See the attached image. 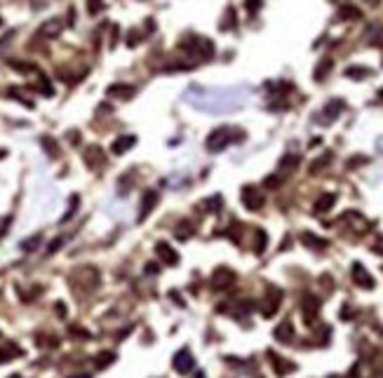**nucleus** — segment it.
Here are the masks:
<instances>
[{"label": "nucleus", "mask_w": 383, "mask_h": 378, "mask_svg": "<svg viewBox=\"0 0 383 378\" xmlns=\"http://www.w3.org/2000/svg\"><path fill=\"white\" fill-rule=\"evenodd\" d=\"M244 5H247V12H259L261 10V0H244Z\"/></svg>", "instance_id": "f704fd0d"}, {"label": "nucleus", "mask_w": 383, "mask_h": 378, "mask_svg": "<svg viewBox=\"0 0 383 378\" xmlns=\"http://www.w3.org/2000/svg\"><path fill=\"white\" fill-rule=\"evenodd\" d=\"M270 364H273V369H275V373H278V376H285V373H289V371H294V369H296V364H294V362L285 360V357H280V355H275V353H270Z\"/></svg>", "instance_id": "f8f14e48"}, {"label": "nucleus", "mask_w": 383, "mask_h": 378, "mask_svg": "<svg viewBox=\"0 0 383 378\" xmlns=\"http://www.w3.org/2000/svg\"><path fill=\"white\" fill-rule=\"evenodd\" d=\"M59 31H61V21L59 19H49L47 24L40 28V36H49V38H54L59 36Z\"/></svg>", "instance_id": "4be33fe9"}, {"label": "nucleus", "mask_w": 383, "mask_h": 378, "mask_svg": "<svg viewBox=\"0 0 383 378\" xmlns=\"http://www.w3.org/2000/svg\"><path fill=\"white\" fill-rule=\"evenodd\" d=\"M10 378H21V376H17V373H14V376H10Z\"/></svg>", "instance_id": "79ce46f5"}, {"label": "nucleus", "mask_w": 383, "mask_h": 378, "mask_svg": "<svg viewBox=\"0 0 383 378\" xmlns=\"http://www.w3.org/2000/svg\"><path fill=\"white\" fill-rule=\"evenodd\" d=\"M103 10V0H87V12L90 14H99Z\"/></svg>", "instance_id": "473e14b6"}, {"label": "nucleus", "mask_w": 383, "mask_h": 378, "mask_svg": "<svg viewBox=\"0 0 383 378\" xmlns=\"http://www.w3.org/2000/svg\"><path fill=\"white\" fill-rule=\"evenodd\" d=\"M332 68H334V61L329 59V56H324V59L315 66V80H317V82H322V80L327 78V73L332 71Z\"/></svg>", "instance_id": "412c9836"}, {"label": "nucleus", "mask_w": 383, "mask_h": 378, "mask_svg": "<svg viewBox=\"0 0 383 378\" xmlns=\"http://www.w3.org/2000/svg\"><path fill=\"white\" fill-rule=\"evenodd\" d=\"M78 202H80V197L78 195H71V205H68V209H66V214L61 216V223H66L71 216L75 214V209H78Z\"/></svg>", "instance_id": "c756f323"}, {"label": "nucleus", "mask_w": 383, "mask_h": 378, "mask_svg": "<svg viewBox=\"0 0 383 378\" xmlns=\"http://www.w3.org/2000/svg\"><path fill=\"white\" fill-rule=\"evenodd\" d=\"M263 186H266V188H280V186H282V177H268L266 181H263Z\"/></svg>", "instance_id": "72a5a7b5"}, {"label": "nucleus", "mask_w": 383, "mask_h": 378, "mask_svg": "<svg viewBox=\"0 0 383 378\" xmlns=\"http://www.w3.org/2000/svg\"><path fill=\"white\" fill-rule=\"evenodd\" d=\"M83 158H85V165L87 167H92V169H97V167H101L103 165V151L99 146H90L85 151V155H83Z\"/></svg>", "instance_id": "ddd939ff"}, {"label": "nucleus", "mask_w": 383, "mask_h": 378, "mask_svg": "<svg viewBox=\"0 0 383 378\" xmlns=\"http://www.w3.org/2000/svg\"><path fill=\"white\" fill-rule=\"evenodd\" d=\"M155 254H158V258L162 261V266H177L179 263V254L174 247H170L167 242H160L158 247H155Z\"/></svg>", "instance_id": "6e6552de"}, {"label": "nucleus", "mask_w": 383, "mask_h": 378, "mask_svg": "<svg viewBox=\"0 0 383 378\" xmlns=\"http://www.w3.org/2000/svg\"><path fill=\"white\" fill-rule=\"evenodd\" d=\"M266 244H268V235L263 230H256V240H254V251H256V254H263V251H266Z\"/></svg>", "instance_id": "393cba45"}, {"label": "nucleus", "mask_w": 383, "mask_h": 378, "mask_svg": "<svg viewBox=\"0 0 383 378\" xmlns=\"http://www.w3.org/2000/svg\"><path fill=\"white\" fill-rule=\"evenodd\" d=\"M221 205H224V200H221V195H212L207 197L205 202H202V207H205V212H219Z\"/></svg>", "instance_id": "b1692460"}, {"label": "nucleus", "mask_w": 383, "mask_h": 378, "mask_svg": "<svg viewBox=\"0 0 383 378\" xmlns=\"http://www.w3.org/2000/svg\"><path fill=\"white\" fill-rule=\"evenodd\" d=\"M296 165H298V155H285V158L280 160V169H282V171L294 169Z\"/></svg>", "instance_id": "c85d7f7f"}, {"label": "nucleus", "mask_w": 383, "mask_h": 378, "mask_svg": "<svg viewBox=\"0 0 383 378\" xmlns=\"http://www.w3.org/2000/svg\"><path fill=\"white\" fill-rule=\"evenodd\" d=\"M329 162H332V155H329V153H327V155H322V158H317L315 162H310V174H317V171L324 169Z\"/></svg>", "instance_id": "a878e982"}, {"label": "nucleus", "mask_w": 383, "mask_h": 378, "mask_svg": "<svg viewBox=\"0 0 383 378\" xmlns=\"http://www.w3.org/2000/svg\"><path fill=\"white\" fill-rule=\"evenodd\" d=\"M346 108V104H343V101H341V99H332V101H329L327 106H324V110H322V122L324 125H327V122H332V120H336V118H339V113L341 110Z\"/></svg>", "instance_id": "4468645a"}, {"label": "nucleus", "mask_w": 383, "mask_h": 378, "mask_svg": "<svg viewBox=\"0 0 383 378\" xmlns=\"http://www.w3.org/2000/svg\"><path fill=\"white\" fill-rule=\"evenodd\" d=\"M235 273H233L231 268H226V266H219V268L214 270L212 275V287L216 289V292H226V289H231L233 284H235Z\"/></svg>", "instance_id": "20e7f679"}, {"label": "nucleus", "mask_w": 383, "mask_h": 378, "mask_svg": "<svg viewBox=\"0 0 383 378\" xmlns=\"http://www.w3.org/2000/svg\"><path fill=\"white\" fill-rule=\"evenodd\" d=\"M339 19L341 21H358V19H362V10L346 3V5L339 7Z\"/></svg>", "instance_id": "f3484780"}, {"label": "nucleus", "mask_w": 383, "mask_h": 378, "mask_svg": "<svg viewBox=\"0 0 383 378\" xmlns=\"http://www.w3.org/2000/svg\"><path fill=\"white\" fill-rule=\"evenodd\" d=\"M235 139H237V136H233L228 127H219V129H214L212 134L207 136L205 146H207V151H209V153H219V151H224L226 146H231Z\"/></svg>", "instance_id": "f03ea898"}, {"label": "nucleus", "mask_w": 383, "mask_h": 378, "mask_svg": "<svg viewBox=\"0 0 383 378\" xmlns=\"http://www.w3.org/2000/svg\"><path fill=\"white\" fill-rule=\"evenodd\" d=\"M371 251H374V254H378V256H383V238H378L376 242H374V247H371Z\"/></svg>", "instance_id": "e433bc0d"}, {"label": "nucleus", "mask_w": 383, "mask_h": 378, "mask_svg": "<svg viewBox=\"0 0 383 378\" xmlns=\"http://www.w3.org/2000/svg\"><path fill=\"white\" fill-rule=\"evenodd\" d=\"M179 47L183 52H190V54L200 56V59H212L214 54V45L209 38H186V40L179 43Z\"/></svg>", "instance_id": "f257e3e1"}, {"label": "nucleus", "mask_w": 383, "mask_h": 378, "mask_svg": "<svg viewBox=\"0 0 383 378\" xmlns=\"http://www.w3.org/2000/svg\"><path fill=\"white\" fill-rule=\"evenodd\" d=\"M240 200H242L244 209H250V212H259V209L263 207L266 197H263V193L256 188V186H244L242 193H240Z\"/></svg>", "instance_id": "7ed1b4c3"}, {"label": "nucleus", "mask_w": 383, "mask_h": 378, "mask_svg": "<svg viewBox=\"0 0 383 378\" xmlns=\"http://www.w3.org/2000/svg\"><path fill=\"white\" fill-rule=\"evenodd\" d=\"M336 205V193H322L315 200V214H324Z\"/></svg>", "instance_id": "dca6fc26"}, {"label": "nucleus", "mask_w": 383, "mask_h": 378, "mask_svg": "<svg viewBox=\"0 0 383 378\" xmlns=\"http://www.w3.org/2000/svg\"><path fill=\"white\" fill-rule=\"evenodd\" d=\"M71 334H73V336H80V338H90V331L78 329V327H71Z\"/></svg>", "instance_id": "58836bf2"}, {"label": "nucleus", "mask_w": 383, "mask_h": 378, "mask_svg": "<svg viewBox=\"0 0 383 378\" xmlns=\"http://www.w3.org/2000/svg\"><path fill=\"white\" fill-rule=\"evenodd\" d=\"M43 242V235H40V232H36V235H33V238H29V240H24V242H21V249L24 251H33V249H38V244Z\"/></svg>", "instance_id": "bb28decb"}, {"label": "nucleus", "mask_w": 383, "mask_h": 378, "mask_svg": "<svg viewBox=\"0 0 383 378\" xmlns=\"http://www.w3.org/2000/svg\"><path fill=\"white\" fill-rule=\"evenodd\" d=\"M61 244H64V238H57L54 242H52V244H49V247H47V254H54V251L59 249Z\"/></svg>", "instance_id": "c9c22d12"}, {"label": "nucleus", "mask_w": 383, "mask_h": 378, "mask_svg": "<svg viewBox=\"0 0 383 378\" xmlns=\"http://www.w3.org/2000/svg\"><path fill=\"white\" fill-rule=\"evenodd\" d=\"M113 360H116V355L113 353H101V355H97V366L103 369V366H108Z\"/></svg>", "instance_id": "7c9ffc66"}, {"label": "nucleus", "mask_w": 383, "mask_h": 378, "mask_svg": "<svg viewBox=\"0 0 383 378\" xmlns=\"http://www.w3.org/2000/svg\"><path fill=\"white\" fill-rule=\"evenodd\" d=\"M329 378H339V376H329Z\"/></svg>", "instance_id": "37998d69"}, {"label": "nucleus", "mask_w": 383, "mask_h": 378, "mask_svg": "<svg viewBox=\"0 0 383 378\" xmlns=\"http://www.w3.org/2000/svg\"><path fill=\"white\" fill-rule=\"evenodd\" d=\"M24 353V350L19 348L17 343H12V341H7L3 348H0V362H10V360H14V357H19V355Z\"/></svg>", "instance_id": "6ab92c4d"}, {"label": "nucleus", "mask_w": 383, "mask_h": 378, "mask_svg": "<svg viewBox=\"0 0 383 378\" xmlns=\"http://www.w3.org/2000/svg\"><path fill=\"white\" fill-rule=\"evenodd\" d=\"M350 273H353L355 284H360L362 289H374V277H371V275L367 273V268L362 266V263H353Z\"/></svg>", "instance_id": "0eeeda50"}, {"label": "nucleus", "mask_w": 383, "mask_h": 378, "mask_svg": "<svg viewBox=\"0 0 383 378\" xmlns=\"http://www.w3.org/2000/svg\"><path fill=\"white\" fill-rule=\"evenodd\" d=\"M139 43V33L136 31H129V36H127V45L129 47H134V45Z\"/></svg>", "instance_id": "4c0bfd02"}, {"label": "nucleus", "mask_w": 383, "mask_h": 378, "mask_svg": "<svg viewBox=\"0 0 383 378\" xmlns=\"http://www.w3.org/2000/svg\"><path fill=\"white\" fill-rule=\"evenodd\" d=\"M280 301H282L280 289H278V287H268V296H266V301H263V305H261L263 317H273L275 312H278V308H280Z\"/></svg>", "instance_id": "423d86ee"}, {"label": "nucleus", "mask_w": 383, "mask_h": 378, "mask_svg": "<svg viewBox=\"0 0 383 378\" xmlns=\"http://www.w3.org/2000/svg\"><path fill=\"white\" fill-rule=\"evenodd\" d=\"M71 378H90L87 373H80V376H71Z\"/></svg>", "instance_id": "a19ab883"}, {"label": "nucleus", "mask_w": 383, "mask_h": 378, "mask_svg": "<svg viewBox=\"0 0 383 378\" xmlns=\"http://www.w3.org/2000/svg\"><path fill=\"white\" fill-rule=\"evenodd\" d=\"M301 310H304V319L306 324H315L317 315H320V299L313 296V294H306L304 296V303H301Z\"/></svg>", "instance_id": "39448f33"}, {"label": "nucleus", "mask_w": 383, "mask_h": 378, "mask_svg": "<svg viewBox=\"0 0 383 378\" xmlns=\"http://www.w3.org/2000/svg\"><path fill=\"white\" fill-rule=\"evenodd\" d=\"M158 200H160L158 190H146V193H144V197H141V209H139V221H144L148 214L155 209Z\"/></svg>", "instance_id": "1a4fd4ad"}, {"label": "nucleus", "mask_w": 383, "mask_h": 378, "mask_svg": "<svg viewBox=\"0 0 383 378\" xmlns=\"http://www.w3.org/2000/svg\"><path fill=\"white\" fill-rule=\"evenodd\" d=\"M136 143V139H134L132 134H127V136H120V139H116L113 141V146H111V153H116V155H122V153H127L129 148Z\"/></svg>", "instance_id": "a211bd4d"}, {"label": "nucleus", "mask_w": 383, "mask_h": 378, "mask_svg": "<svg viewBox=\"0 0 383 378\" xmlns=\"http://www.w3.org/2000/svg\"><path fill=\"white\" fill-rule=\"evenodd\" d=\"M146 270H148V273H151V275H153V273H158V268H155V263H148V268H146Z\"/></svg>", "instance_id": "ea45409f"}, {"label": "nucleus", "mask_w": 383, "mask_h": 378, "mask_svg": "<svg viewBox=\"0 0 383 378\" xmlns=\"http://www.w3.org/2000/svg\"><path fill=\"white\" fill-rule=\"evenodd\" d=\"M193 355L188 353V350L183 348V350H179L177 355H174V369H177L179 373H188L190 369H193Z\"/></svg>", "instance_id": "9d476101"}, {"label": "nucleus", "mask_w": 383, "mask_h": 378, "mask_svg": "<svg viewBox=\"0 0 383 378\" xmlns=\"http://www.w3.org/2000/svg\"><path fill=\"white\" fill-rule=\"evenodd\" d=\"M273 336H275V338H278L280 343H292V341H294V324L289 322V319L280 322L278 327H275Z\"/></svg>", "instance_id": "9b49d317"}, {"label": "nucleus", "mask_w": 383, "mask_h": 378, "mask_svg": "<svg viewBox=\"0 0 383 378\" xmlns=\"http://www.w3.org/2000/svg\"><path fill=\"white\" fill-rule=\"evenodd\" d=\"M346 75H348V78H353V80H362V78H367V75H371V71H369V68H365V66H348Z\"/></svg>", "instance_id": "5701e85b"}, {"label": "nucleus", "mask_w": 383, "mask_h": 378, "mask_svg": "<svg viewBox=\"0 0 383 378\" xmlns=\"http://www.w3.org/2000/svg\"><path fill=\"white\" fill-rule=\"evenodd\" d=\"M43 146L47 148V153L52 155V158H57V155H59V148H57V141H54V139L45 136V139H43Z\"/></svg>", "instance_id": "2f4dec72"}, {"label": "nucleus", "mask_w": 383, "mask_h": 378, "mask_svg": "<svg viewBox=\"0 0 383 378\" xmlns=\"http://www.w3.org/2000/svg\"><path fill=\"white\" fill-rule=\"evenodd\" d=\"M301 242L306 244V247H310V249H324L327 247V240H322V238H317V235H313V232H304L301 235Z\"/></svg>", "instance_id": "aec40b11"}, {"label": "nucleus", "mask_w": 383, "mask_h": 378, "mask_svg": "<svg viewBox=\"0 0 383 378\" xmlns=\"http://www.w3.org/2000/svg\"><path fill=\"white\" fill-rule=\"evenodd\" d=\"M190 235H193V226H190L188 221H181L177 226V238L179 240H188Z\"/></svg>", "instance_id": "cd10ccee"}, {"label": "nucleus", "mask_w": 383, "mask_h": 378, "mask_svg": "<svg viewBox=\"0 0 383 378\" xmlns=\"http://www.w3.org/2000/svg\"><path fill=\"white\" fill-rule=\"evenodd\" d=\"M134 87L132 85H122V82H116V85H111L108 90H106V94L108 97H118V99H129L134 97Z\"/></svg>", "instance_id": "2eb2a0df"}]
</instances>
